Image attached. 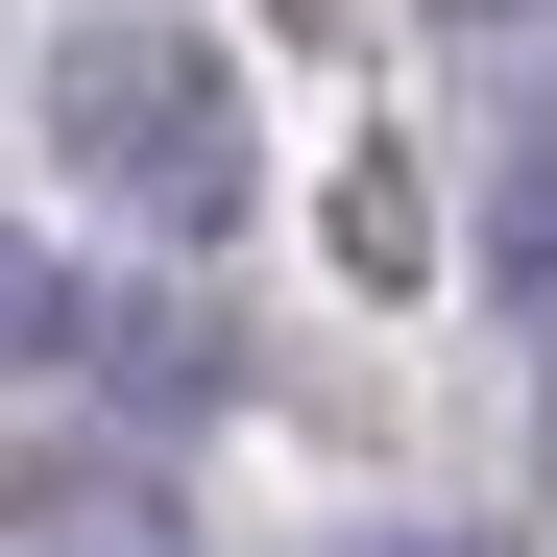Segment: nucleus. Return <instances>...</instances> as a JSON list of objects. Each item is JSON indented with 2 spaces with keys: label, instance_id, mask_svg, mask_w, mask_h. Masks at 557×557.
Instances as JSON below:
<instances>
[{
  "label": "nucleus",
  "instance_id": "1",
  "mask_svg": "<svg viewBox=\"0 0 557 557\" xmlns=\"http://www.w3.org/2000/svg\"><path fill=\"white\" fill-rule=\"evenodd\" d=\"M49 170H98L122 219H243V73L195 25H49Z\"/></svg>",
  "mask_w": 557,
  "mask_h": 557
},
{
  "label": "nucleus",
  "instance_id": "2",
  "mask_svg": "<svg viewBox=\"0 0 557 557\" xmlns=\"http://www.w3.org/2000/svg\"><path fill=\"white\" fill-rule=\"evenodd\" d=\"M509 243H533V267H557V122H533V146H509Z\"/></svg>",
  "mask_w": 557,
  "mask_h": 557
},
{
  "label": "nucleus",
  "instance_id": "3",
  "mask_svg": "<svg viewBox=\"0 0 557 557\" xmlns=\"http://www.w3.org/2000/svg\"><path fill=\"white\" fill-rule=\"evenodd\" d=\"M49 339V267H25V219H0V363H25Z\"/></svg>",
  "mask_w": 557,
  "mask_h": 557
},
{
  "label": "nucleus",
  "instance_id": "4",
  "mask_svg": "<svg viewBox=\"0 0 557 557\" xmlns=\"http://www.w3.org/2000/svg\"><path fill=\"white\" fill-rule=\"evenodd\" d=\"M73 557H170V533H146V509H122V485H73Z\"/></svg>",
  "mask_w": 557,
  "mask_h": 557
},
{
  "label": "nucleus",
  "instance_id": "5",
  "mask_svg": "<svg viewBox=\"0 0 557 557\" xmlns=\"http://www.w3.org/2000/svg\"><path fill=\"white\" fill-rule=\"evenodd\" d=\"M388 557H485V533H388Z\"/></svg>",
  "mask_w": 557,
  "mask_h": 557
}]
</instances>
